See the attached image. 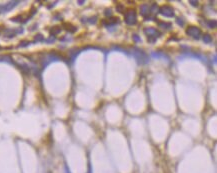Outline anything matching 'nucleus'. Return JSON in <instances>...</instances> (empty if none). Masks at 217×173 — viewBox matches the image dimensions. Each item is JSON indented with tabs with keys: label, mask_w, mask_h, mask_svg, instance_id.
Returning a JSON list of instances; mask_svg holds the SVG:
<instances>
[{
	"label": "nucleus",
	"mask_w": 217,
	"mask_h": 173,
	"mask_svg": "<svg viewBox=\"0 0 217 173\" xmlns=\"http://www.w3.org/2000/svg\"><path fill=\"white\" fill-rule=\"evenodd\" d=\"M131 54H132V56L134 57L136 62L140 65L147 64V63L149 62V57H148L147 54L144 51H142L141 49L132 48L131 49Z\"/></svg>",
	"instance_id": "f257e3e1"
},
{
	"label": "nucleus",
	"mask_w": 217,
	"mask_h": 173,
	"mask_svg": "<svg viewBox=\"0 0 217 173\" xmlns=\"http://www.w3.org/2000/svg\"><path fill=\"white\" fill-rule=\"evenodd\" d=\"M144 33H145V35L147 36V39L150 43H154L157 40V38L161 36V33L158 30H156L155 28H152V27L145 28L144 29Z\"/></svg>",
	"instance_id": "f03ea898"
},
{
	"label": "nucleus",
	"mask_w": 217,
	"mask_h": 173,
	"mask_svg": "<svg viewBox=\"0 0 217 173\" xmlns=\"http://www.w3.org/2000/svg\"><path fill=\"white\" fill-rule=\"evenodd\" d=\"M125 22L128 25H134L137 22V17H136V12L133 9H129L125 12L124 14Z\"/></svg>",
	"instance_id": "7ed1b4c3"
},
{
	"label": "nucleus",
	"mask_w": 217,
	"mask_h": 173,
	"mask_svg": "<svg viewBox=\"0 0 217 173\" xmlns=\"http://www.w3.org/2000/svg\"><path fill=\"white\" fill-rule=\"evenodd\" d=\"M186 34L193 37L195 39H199L201 35V30L196 26H190L186 29Z\"/></svg>",
	"instance_id": "20e7f679"
},
{
	"label": "nucleus",
	"mask_w": 217,
	"mask_h": 173,
	"mask_svg": "<svg viewBox=\"0 0 217 173\" xmlns=\"http://www.w3.org/2000/svg\"><path fill=\"white\" fill-rule=\"evenodd\" d=\"M158 11H159V13L161 15L165 16V17H173V16H174L173 8L171 6H169V5H164L162 7H160Z\"/></svg>",
	"instance_id": "39448f33"
},
{
	"label": "nucleus",
	"mask_w": 217,
	"mask_h": 173,
	"mask_svg": "<svg viewBox=\"0 0 217 173\" xmlns=\"http://www.w3.org/2000/svg\"><path fill=\"white\" fill-rule=\"evenodd\" d=\"M140 13H141V15L146 17V15L150 13L149 6H148L147 4H142V5L140 6Z\"/></svg>",
	"instance_id": "423d86ee"
},
{
	"label": "nucleus",
	"mask_w": 217,
	"mask_h": 173,
	"mask_svg": "<svg viewBox=\"0 0 217 173\" xmlns=\"http://www.w3.org/2000/svg\"><path fill=\"white\" fill-rule=\"evenodd\" d=\"M152 56L155 57V58H166V60L169 61L168 56L165 55V54L162 53V52H153V53H152Z\"/></svg>",
	"instance_id": "0eeeda50"
},
{
	"label": "nucleus",
	"mask_w": 217,
	"mask_h": 173,
	"mask_svg": "<svg viewBox=\"0 0 217 173\" xmlns=\"http://www.w3.org/2000/svg\"><path fill=\"white\" fill-rule=\"evenodd\" d=\"M159 26L161 28H164V29H170L171 28V23H169V22H159Z\"/></svg>",
	"instance_id": "6e6552de"
},
{
	"label": "nucleus",
	"mask_w": 217,
	"mask_h": 173,
	"mask_svg": "<svg viewBox=\"0 0 217 173\" xmlns=\"http://www.w3.org/2000/svg\"><path fill=\"white\" fill-rule=\"evenodd\" d=\"M206 24L209 28H215L216 27V20H214V19L213 20H207Z\"/></svg>",
	"instance_id": "1a4fd4ad"
},
{
	"label": "nucleus",
	"mask_w": 217,
	"mask_h": 173,
	"mask_svg": "<svg viewBox=\"0 0 217 173\" xmlns=\"http://www.w3.org/2000/svg\"><path fill=\"white\" fill-rule=\"evenodd\" d=\"M203 41L205 43H211L212 42V37L209 34H204L203 35Z\"/></svg>",
	"instance_id": "9d476101"
},
{
	"label": "nucleus",
	"mask_w": 217,
	"mask_h": 173,
	"mask_svg": "<svg viewBox=\"0 0 217 173\" xmlns=\"http://www.w3.org/2000/svg\"><path fill=\"white\" fill-rule=\"evenodd\" d=\"M61 31V28L59 27V26H54L52 29H51L50 30V32H51V34L52 35H55V34H57V33H59Z\"/></svg>",
	"instance_id": "9b49d317"
},
{
	"label": "nucleus",
	"mask_w": 217,
	"mask_h": 173,
	"mask_svg": "<svg viewBox=\"0 0 217 173\" xmlns=\"http://www.w3.org/2000/svg\"><path fill=\"white\" fill-rule=\"evenodd\" d=\"M149 10H150L151 13H156V12L158 11V6H157V4L156 3H153L152 6L149 7Z\"/></svg>",
	"instance_id": "f8f14e48"
},
{
	"label": "nucleus",
	"mask_w": 217,
	"mask_h": 173,
	"mask_svg": "<svg viewBox=\"0 0 217 173\" xmlns=\"http://www.w3.org/2000/svg\"><path fill=\"white\" fill-rule=\"evenodd\" d=\"M116 11L120 12V13H123L124 12V6L122 4H117L116 5Z\"/></svg>",
	"instance_id": "ddd939ff"
},
{
	"label": "nucleus",
	"mask_w": 217,
	"mask_h": 173,
	"mask_svg": "<svg viewBox=\"0 0 217 173\" xmlns=\"http://www.w3.org/2000/svg\"><path fill=\"white\" fill-rule=\"evenodd\" d=\"M176 23L178 24V25H180V26L182 27V26H184V24H185V21H184V19L183 18H177L176 19Z\"/></svg>",
	"instance_id": "4468645a"
},
{
	"label": "nucleus",
	"mask_w": 217,
	"mask_h": 173,
	"mask_svg": "<svg viewBox=\"0 0 217 173\" xmlns=\"http://www.w3.org/2000/svg\"><path fill=\"white\" fill-rule=\"evenodd\" d=\"M132 38H133V40H134L135 42H137V43H138V42H141V38H140V37H139L137 34H134V35L132 36Z\"/></svg>",
	"instance_id": "2eb2a0df"
},
{
	"label": "nucleus",
	"mask_w": 217,
	"mask_h": 173,
	"mask_svg": "<svg viewBox=\"0 0 217 173\" xmlns=\"http://www.w3.org/2000/svg\"><path fill=\"white\" fill-rule=\"evenodd\" d=\"M104 14H105L106 16H111V14H112V12H111V9H107V10H105V12H104Z\"/></svg>",
	"instance_id": "dca6fc26"
},
{
	"label": "nucleus",
	"mask_w": 217,
	"mask_h": 173,
	"mask_svg": "<svg viewBox=\"0 0 217 173\" xmlns=\"http://www.w3.org/2000/svg\"><path fill=\"white\" fill-rule=\"evenodd\" d=\"M89 23H93V24L96 23V17H95V16H94V17H91L90 19H89Z\"/></svg>",
	"instance_id": "f3484780"
},
{
	"label": "nucleus",
	"mask_w": 217,
	"mask_h": 173,
	"mask_svg": "<svg viewBox=\"0 0 217 173\" xmlns=\"http://www.w3.org/2000/svg\"><path fill=\"white\" fill-rule=\"evenodd\" d=\"M189 3H191V5H193V6H197L198 5V1H193V0H190Z\"/></svg>",
	"instance_id": "a211bd4d"
},
{
	"label": "nucleus",
	"mask_w": 217,
	"mask_h": 173,
	"mask_svg": "<svg viewBox=\"0 0 217 173\" xmlns=\"http://www.w3.org/2000/svg\"><path fill=\"white\" fill-rule=\"evenodd\" d=\"M36 40H42V36L40 34H38V36L36 37Z\"/></svg>",
	"instance_id": "6ab92c4d"
}]
</instances>
